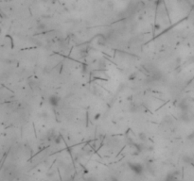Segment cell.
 <instances>
[{"label":"cell","instance_id":"6da1fadb","mask_svg":"<svg viewBox=\"0 0 194 181\" xmlns=\"http://www.w3.org/2000/svg\"><path fill=\"white\" fill-rule=\"evenodd\" d=\"M129 168L131 169V171L134 173L135 175H140L143 174L144 172V167L142 164L140 163H137V162H129Z\"/></svg>","mask_w":194,"mask_h":181},{"label":"cell","instance_id":"7a4b0ae2","mask_svg":"<svg viewBox=\"0 0 194 181\" xmlns=\"http://www.w3.org/2000/svg\"><path fill=\"white\" fill-rule=\"evenodd\" d=\"M49 103H50V105H52L53 107H58V105H59V103H60V99L59 97L52 95L49 97Z\"/></svg>","mask_w":194,"mask_h":181},{"label":"cell","instance_id":"3957f363","mask_svg":"<svg viewBox=\"0 0 194 181\" xmlns=\"http://www.w3.org/2000/svg\"><path fill=\"white\" fill-rule=\"evenodd\" d=\"M166 181H173V179H170V178H168Z\"/></svg>","mask_w":194,"mask_h":181}]
</instances>
